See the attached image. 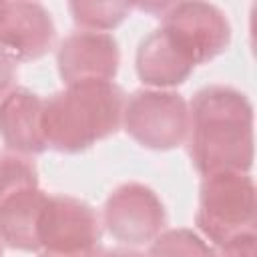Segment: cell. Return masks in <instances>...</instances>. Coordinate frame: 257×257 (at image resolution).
Segmentation results:
<instances>
[{"mask_svg": "<svg viewBox=\"0 0 257 257\" xmlns=\"http://www.w3.org/2000/svg\"><path fill=\"white\" fill-rule=\"evenodd\" d=\"M96 211L68 195H48L38 219V245L48 255H88L100 241Z\"/></svg>", "mask_w": 257, "mask_h": 257, "instance_id": "cell-5", "label": "cell"}, {"mask_svg": "<svg viewBox=\"0 0 257 257\" xmlns=\"http://www.w3.org/2000/svg\"><path fill=\"white\" fill-rule=\"evenodd\" d=\"M189 155L199 175L249 173L253 167V104L245 92L211 84L189 104Z\"/></svg>", "mask_w": 257, "mask_h": 257, "instance_id": "cell-1", "label": "cell"}, {"mask_svg": "<svg viewBox=\"0 0 257 257\" xmlns=\"http://www.w3.org/2000/svg\"><path fill=\"white\" fill-rule=\"evenodd\" d=\"M257 225L255 183L249 173L221 171L203 177L197 227L219 253L253 255Z\"/></svg>", "mask_w": 257, "mask_h": 257, "instance_id": "cell-3", "label": "cell"}, {"mask_svg": "<svg viewBox=\"0 0 257 257\" xmlns=\"http://www.w3.org/2000/svg\"><path fill=\"white\" fill-rule=\"evenodd\" d=\"M122 126L141 147L171 151L187 141L189 104L173 90H137L124 100Z\"/></svg>", "mask_w": 257, "mask_h": 257, "instance_id": "cell-4", "label": "cell"}, {"mask_svg": "<svg viewBox=\"0 0 257 257\" xmlns=\"http://www.w3.org/2000/svg\"><path fill=\"white\" fill-rule=\"evenodd\" d=\"M16 78V60H12L4 50H0V96L8 92Z\"/></svg>", "mask_w": 257, "mask_h": 257, "instance_id": "cell-16", "label": "cell"}, {"mask_svg": "<svg viewBox=\"0 0 257 257\" xmlns=\"http://www.w3.org/2000/svg\"><path fill=\"white\" fill-rule=\"evenodd\" d=\"M56 64L64 84L112 80L120 64L118 44L108 32L80 30L60 42Z\"/></svg>", "mask_w": 257, "mask_h": 257, "instance_id": "cell-9", "label": "cell"}, {"mask_svg": "<svg viewBox=\"0 0 257 257\" xmlns=\"http://www.w3.org/2000/svg\"><path fill=\"white\" fill-rule=\"evenodd\" d=\"M28 187H38V173L32 161H28L24 155L14 151L2 153L0 155V201Z\"/></svg>", "mask_w": 257, "mask_h": 257, "instance_id": "cell-14", "label": "cell"}, {"mask_svg": "<svg viewBox=\"0 0 257 257\" xmlns=\"http://www.w3.org/2000/svg\"><path fill=\"white\" fill-rule=\"evenodd\" d=\"M167 223L165 205L159 195L143 183L116 187L102 209V225L108 235L131 247L151 243Z\"/></svg>", "mask_w": 257, "mask_h": 257, "instance_id": "cell-7", "label": "cell"}, {"mask_svg": "<svg viewBox=\"0 0 257 257\" xmlns=\"http://www.w3.org/2000/svg\"><path fill=\"white\" fill-rule=\"evenodd\" d=\"M161 28L195 66L213 60L231 44L227 16L207 0H177L163 14Z\"/></svg>", "mask_w": 257, "mask_h": 257, "instance_id": "cell-6", "label": "cell"}, {"mask_svg": "<svg viewBox=\"0 0 257 257\" xmlns=\"http://www.w3.org/2000/svg\"><path fill=\"white\" fill-rule=\"evenodd\" d=\"M137 74L153 88H173L183 84L195 70V62L163 30L151 32L137 48Z\"/></svg>", "mask_w": 257, "mask_h": 257, "instance_id": "cell-11", "label": "cell"}, {"mask_svg": "<svg viewBox=\"0 0 257 257\" xmlns=\"http://www.w3.org/2000/svg\"><path fill=\"white\" fill-rule=\"evenodd\" d=\"M56 38L50 12L36 0H6L0 10V50L26 62L44 56Z\"/></svg>", "mask_w": 257, "mask_h": 257, "instance_id": "cell-8", "label": "cell"}, {"mask_svg": "<svg viewBox=\"0 0 257 257\" xmlns=\"http://www.w3.org/2000/svg\"><path fill=\"white\" fill-rule=\"evenodd\" d=\"M124 92L112 80L66 84L44 100L46 145L58 153H80L114 135L122 124Z\"/></svg>", "mask_w": 257, "mask_h": 257, "instance_id": "cell-2", "label": "cell"}, {"mask_svg": "<svg viewBox=\"0 0 257 257\" xmlns=\"http://www.w3.org/2000/svg\"><path fill=\"white\" fill-rule=\"evenodd\" d=\"M0 253H2V239H0Z\"/></svg>", "mask_w": 257, "mask_h": 257, "instance_id": "cell-19", "label": "cell"}, {"mask_svg": "<svg viewBox=\"0 0 257 257\" xmlns=\"http://www.w3.org/2000/svg\"><path fill=\"white\" fill-rule=\"evenodd\" d=\"M175 2L177 0H133V6L139 8L141 12L159 16V14H165Z\"/></svg>", "mask_w": 257, "mask_h": 257, "instance_id": "cell-17", "label": "cell"}, {"mask_svg": "<svg viewBox=\"0 0 257 257\" xmlns=\"http://www.w3.org/2000/svg\"><path fill=\"white\" fill-rule=\"evenodd\" d=\"M44 98L28 88H14L0 100V137L8 151L40 155L48 149L42 126Z\"/></svg>", "mask_w": 257, "mask_h": 257, "instance_id": "cell-10", "label": "cell"}, {"mask_svg": "<svg viewBox=\"0 0 257 257\" xmlns=\"http://www.w3.org/2000/svg\"><path fill=\"white\" fill-rule=\"evenodd\" d=\"M133 0H68V10L76 26L82 30L108 32L122 24L131 10Z\"/></svg>", "mask_w": 257, "mask_h": 257, "instance_id": "cell-13", "label": "cell"}, {"mask_svg": "<svg viewBox=\"0 0 257 257\" xmlns=\"http://www.w3.org/2000/svg\"><path fill=\"white\" fill-rule=\"evenodd\" d=\"M4 2H6V0H0V10H2V6H4Z\"/></svg>", "mask_w": 257, "mask_h": 257, "instance_id": "cell-18", "label": "cell"}, {"mask_svg": "<svg viewBox=\"0 0 257 257\" xmlns=\"http://www.w3.org/2000/svg\"><path fill=\"white\" fill-rule=\"evenodd\" d=\"M151 253L155 255H209L215 249L191 229H169L161 231L151 241Z\"/></svg>", "mask_w": 257, "mask_h": 257, "instance_id": "cell-15", "label": "cell"}, {"mask_svg": "<svg viewBox=\"0 0 257 257\" xmlns=\"http://www.w3.org/2000/svg\"><path fill=\"white\" fill-rule=\"evenodd\" d=\"M46 197L40 187H28L0 201V239L4 245L22 251H40L38 219Z\"/></svg>", "mask_w": 257, "mask_h": 257, "instance_id": "cell-12", "label": "cell"}]
</instances>
